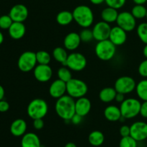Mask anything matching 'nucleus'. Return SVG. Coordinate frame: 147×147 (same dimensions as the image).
<instances>
[{
    "instance_id": "43",
    "label": "nucleus",
    "mask_w": 147,
    "mask_h": 147,
    "mask_svg": "<svg viewBox=\"0 0 147 147\" xmlns=\"http://www.w3.org/2000/svg\"><path fill=\"white\" fill-rule=\"evenodd\" d=\"M125 95H123V94H121V93H118L116 94V98H115V101L117 102H119V103H121V102H123V101L125 100Z\"/></svg>"
},
{
    "instance_id": "3",
    "label": "nucleus",
    "mask_w": 147,
    "mask_h": 147,
    "mask_svg": "<svg viewBox=\"0 0 147 147\" xmlns=\"http://www.w3.org/2000/svg\"><path fill=\"white\" fill-rule=\"evenodd\" d=\"M27 112L32 120L43 119L48 112L47 102L41 98L32 99L27 105Z\"/></svg>"
},
{
    "instance_id": "38",
    "label": "nucleus",
    "mask_w": 147,
    "mask_h": 147,
    "mask_svg": "<svg viewBox=\"0 0 147 147\" xmlns=\"http://www.w3.org/2000/svg\"><path fill=\"white\" fill-rule=\"evenodd\" d=\"M119 133L121 137H126L130 135V126L127 125H123L119 129Z\"/></svg>"
},
{
    "instance_id": "40",
    "label": "nucleus",
    "mask_w": 147,
    "mask_h": 147,
    "mask_svg": "<svg viewBox=\"0 0 147 147\" xmlns=\"http://www.w3.org/2000/svg\"><path fill=\"white\" fill-rule=\"evenodd\" d=\"M139 115L144 118H147V101H144L142 102L140 108V114Z\"/></svg>"
},
{
    "instance_id": "37",
    "label": "nucleus",
    "mask_w": 147,
    "mask_h": 147,
    "mask_svg": "<svg viewBox=\"0 0 147 147\" xmlns=\"http://www.w3.org/2000/svg\"><path fill=\"white\" fill-rule=\"evenodd\" d=\"M138 72L139 75L144 79H147V59L142 61L138 67Z\"/></svg>"
},
{
    "instance_id": "29",
    "label": "nucleus",
    "mask_w": 147,
    "mask_h": 147,
    "mask_svg": "<svg viewBox=\"0 0 147 147\" xmlns=\"http://www.w3.org/2000/svg\"><path fill=\"white\" fill-rule=\"evenodd\" d=\"M57 77L59 79L63 81L64 82L67 83L71 79H73V75H72L71 70L65 66H62L59 68L57 72Z\"/></svg>"
},
{
    "instance_id": "8",
    "label": "nucleus",
    "mask_w": 147,
    "mask_h": 147,
    "mask_svg": "<svg viewBox=\"0 0 147 147\" xmlns=\"http://www.w3.org/2000/svg\"><path fill=\"white\" fill-rule=\"evenodd\" d=\"M65 66L73 71H81L87 66V59L82 53L73 52L68 54Z\"/></svg>"
},
{
    "instance_id": "23",
    "label": "nucleus",
    "mask_w": 147,
    "mask_h": 147,
    "mask_svg": "<svg viewBox=\"0 0 147 147\" xmlns=\"http://www.w3.org/2000/svg\"><path fill=\"white\" fill-rule=\"evenodd\" d=\"M119 14L118 10L107 7L102 10L101 13H100V17H101L103 21L106 22L109 24H111V23L116 22Z\"/></svg>"
},
{
    "instance_id": "1",
    "label": "nucleus",
    "mask_w": 147,
    "mask_h": 147,
    "mask_svg": "<svg viewBox=\"0 0 147 147\" xmlns=\"http://www.w3.org/2000/svg\"><path fill=\"white\" fill-rule=\"evenodd\" d=\"M76 100L69 95H65L56 100L55 110L56 114L65 121H70L76 114Z\"/></svg>"
},
{
    "instance_id": "50",
    "label": "nucleus",
    "mask_w": 147,
    "mask_h": 147,
    "mask_svg": "<svg viewBox=\"0 0 147 147\" xmlns=\"http://www.w3.org/2000/svg\"><path fill=\"white\" fill-rule=\"evenodd\" d=\"M146 20H147V12H146Z\"/></svg>"
},
{
    "instance_id": "48",
    "label": "nucleus",
    "mask_w": 147,
    "mask_h": 147,
    "mask_svg": "<svg viewBox=\"0 0 147 147\" xmlns=\"http://www.w3.org/2000/svg\"><path fill=\"white\" fill-rule=\"evenodd\" d=\"M64 147H77V146L73 142H68L65 144Z\"/></svg>"
},
{
    "instance_id": "2",
    "label": "nucleus",
    "mask_w": 147,
    "mask_h": 147,
    "mask_svg": "<svg viewBox=\"0 0 147 147\" xmlns=\"http://www.w3.org/2000/svg\"><path fill=\"white\" fill-rule=\"evenodd\" d=\"M73 12L74 21L83 28H89L94 22V14L93 10L88 6H77L73 10Z\"/></svg>"
},
{
    "instance_id": "41",
    "label": "nucleus",
    "mask_w": 147,
    "mask_h": 147,
    "mask_svg": "<svg viewBox=\"0 0 147 147\" xmlns=\"http://www.w3.org/2000/svg\"><path fill=\"white\" fill-rule=\"evenodd\" d=\"M9 109V104L7 101L2 99L0 100V112H5Z\"/></svg>"
},
{
    "instance_id": "32",
    "label": "nucleus",
    "mask_w": 147,
    "mask_h": 147,
    "mask_svg": "<svg viewBox=\"0 0 147 147\" xmlns=\"http://www.w3.org/2000/svg\"><path fill=\"white\" fill-rule=\"evenodd\" d=\"M136 33L141 41L147 44V22L140 23L136 27Z\"/></svg>"
},
{
    "instance_id": "5",
    "label": "nucleus",
    "mask_w": 147,
    "mask_h": 147,
    "mask_svg": "<svg viewBox=\"0 0 147 147\" xmlns=\"http://www.w3.org/2000/svg\"><path fill=\"white\" fill-rule=\"evenodd\" d=\"M95 53L100 60L109 61L114 58L116 53V46L109 39L98 41L95 46Z\"/></svg>"
},
{
    "instance_id": "20",
    "label": "nucleus",
    "mask_w": 147,
    "mask_h": 147,
    "mask_svg": "<svg viewBox=\"0 0 147 147\" xmlns=\"http://www.w3.org/2000/svg\"><path fill=\"white\" fill-rule=\"evenodd\" d=\"M21 147H42L40 138L33 132L26 133L21 139Z\"/></svg>"
},
{
    "instance_id": "34",
    "label": "nucleus",
    "mask_w": 147,
    "mask_h": 147,
    "mask_svg": "<svg viewBox=\"0 0 147 147\" xmlns=\"http://www.w3.org/2000/svg\"><path fill=\"white\" fill-rule=\"evenodd\" d=\"M79 35H80L81 41L84 42V43H89L94 40L92 30H90L89 28H83Z\"/></svg>"
},
{
    "instance_id": "22",
    "label": "nucleus",
    "mask_w": 147,
    "mask_h": 147,
    "mask_svg": "<svg viewBox=\"0 0 147 147\" xmlns=\"http://www.w3.org/2000/svg\"><path fill=\"white\" fill-rule=\"evenodd\" d=\"M103 114H104L105 118L110 122L119 121L122 117L120 108L114 105H108L105 108Z\"/></svg>"
},
{
    "instance_id": "28",
    "label": "nucleus",
    "mask_w": 147,
    "mask_h": 147,
    "mask_svg": "<svg viewBox=\"0 0 147 147\" xmlns=\"http://www.w3.org/2000/svg\"><path fill=\"white\" fill-rule=\"evenodd\" d=\"M138 97L144 101H147V79H144L136 84L135 89Z\"/></svg>"
},
{
    "instance_id": "17",
    "label": "nucleus",
    "mask_w": 147,
    "mask_h": 147,
    "mask_svg": "<svg viewBox=\"0 0 147 147\" xmlns=\"http://www.w3.org/2000/svg\"><path fill=\"white\" fill-rule=\"evenodd\" d=\"M81 42L79 33L76 32H71L66 35L65 37L63 45H64V48L67 50L74 51L80 46Z\"/></svg>"
},
{
    "instance_id": "11",
    "label": "nucleus",
    "mask_w": 147,
    "mask_h": 147,
    "mask_svg": "<svg viewBox=\"0 0 147 147\" xmlns=\"http://www.w3.org/2000/svg\"><path fill=\"white\" fill-rule=\"evenodd\" d=\"M111 30V27L110 24L103 21V20L98 22L93 25V28H92L93 38L97 42L108 40L109 37V35H110Z\"/></svg>"
},
{
    "instance_id": "45",
    "label": "nucleus",
    "mask_w": 147,
    "mask_h": 147,
    "mask_svg": "<svg viewBox=\"0 0 147 147\" xmlns=\"http://www.w3.org/2000/svg\"><path fill=\"white\" fill-rule=\"evenodd\" d=\"M4 95H5V91H4V87L1 85H0V100L4 99Z\"/></svg>"
},
{
    "instance_id": "39",
    "label": "nucleus",
    "mask_w": 147,
    "mask_h": 147,
    "mask_svg": "<svg viewBox=\"0 0 147 147\" xmlns=\"http://www.w3.org/2000/svg\"><path fill=\"white\" fill-rule=\"evenodd\" d=\"M32 125L34 129L40 131V130L42 129L43 127H44L45 122L43 119H35L33 120Z\"/></svg>"
},
{
    "instance_id": "44",
    "label": "nucleus",
    "mask_w": 147,
    "mask_h": 147,
    "mask_svg": "<svg viewBox=\"0 0 147 147\" xmlns=\"http://www.w3.org/2000/svg\"><path fill=\"white\" fill-rule=\"evenodd\" d=\"M105 1L106 0H90V2L94 5H100V4L104 3Z\"/></svg>"
},
{
    "instance_id": "16",
    "label": "nucleus",
    "mask_w": 147,
    "mask_h": 147,
    "mask_svg": "<svg viewBox=\"0 0 147 147\" xmlns=\"http://www.w3.org/2000/svg\"><path fill=\"white\" fill-rule=\"evenodd\" d=\"M49 94L54 99H59L67 93V85L65 82L57 79L53 81L49 87Z\"/></svg>"
},
{
    "instance_id": "31",
    "label": "nucleus",
    "mask_w": 147,
    "mask_h": 147,
    "mask_svg": "<svg viewBox=\"0 0 147 147\" xmlns=\"http://www.w3.org/2000/svg\"><path fill=\"white\" fill-rule=\"evenodd\" d=\"M36 58L38 64L49 65L51 61V55L46 50H39L36 52Z\"/></svg>"
},
{
    "instance_id": "33",
    "label": "nucleus",
    "mask_w": 147,
    "mask_h": 147,
    "mask_svg": "<svg viewBox=\"0 0 147 147\" xmlns=\"http://www.w3.org/2000/svg\"><path fill=\"white\" fill-rule=\"evenodd\" d=\"M119 147H138V142L131 135L121 137L119 141Z\"/></svg>"
},
{
    "instance_id": "14",
    "label": "nucleus",
    "mask_w": 147,
    "mask_h": 147,
    "mask_svg": "<svg viewBox=\"0 0 147 147\" xmlns=\"http://www.w3.org/2000/svg\"><path fill=\"white\" fill-rule=\"evenodd\" d=\"M9 15L10 16L13 22H24L28 17V9L22 4H15L10 9Z\"/></svg>"
},
{
    "instance_id": "13",
    "label": "nucleus",
    "mask_w": 147,
    "mask_h": 147,
    "mask_svg": "<svg viewBox=\"0 0 147 147\" xmlns=\"http://www.w3.org/2000/svg\"><path fill=\"white\" fill-rule=\"evenodd\" d=\"M33 73L36 80L45 83L49 82L52 79L53 71L50 65L37 64L33 70Z\"/></svg>"
},
{
    "instance_id": "47",
    "label": "nucleus",
    "mask_w": 147,
    "mask_h": 147,
    "mask_svg": "<svg viewBox=\"0 0 147 147\" xmlns=\"http://www.w3.org/2000/svg\"><path fill=\"white\" fill-rule=\"evenodd\" d=\"M143 55L145 59H147V44L145 45L144 47L143 48Z\"/></svg>"
},
{
    "instance_id": "35",
    "label": "nucleus",
    "mask_w": 147,
    "mask_h": 147,
    "mask_svg": "<svg viewBox=\"0 0 147 147\" xmlns=\"http://www.w3.org/2000/svg\"><path fill=\"white\" fill-rule=\"evenodd\" d=\"M13 22H14L9 14L0 16V29L1 30H9Z\"/></svg>"
},
{
    "instance_id": "19",
    "label": "nucleus",
    "mask_w": 147,
    "mask_h": 147,
    "mask_svg": "<svg viewBox=\"0 0 147 147\" xmlns=\"http://www.w3.org/2000/svg\"><path fill=\"white\" fill-rule=\"evenodd\" d=\"M27 122L22 118L14 120L10 125V132L15 137H22L27 133Z\"/></svg>"
},
{
    "instance_id": "7",
    "label": "nucleus",
    "mask_w": 147,
    "mask_h": 147,
    "mask_svg": "<svg viewBox=\"0 0 147 147\" xmlns=\"http://www.w3.org/2000/svg\"><path fill=\"white\" fill-rule=\"evenodd\" d=\"M37 64L36 53L30 50L23 52L17 61V66L22 72H30L34 70Z\"/></svg>"
},
{
    "instance_id": "27",
    "label": "nucleus",
    "mask_w": 147,
    "mask_h": 147,
    "mask_svg": "<svg viewBox=\"0 0 147 147\" xmlns=\"http://www.w3.org/2000/svg\"><path fill=\"white\" fill-rule=\"evenodd\" d=\"M53 57L56 61L61 63L63 66H65L67 57H68L67 50L65 48L56 47L53 50Z\"/></svg>"
},
{
    "instance_id": "6",
    "label": "nucleus",
    "mask_w": 147,
    "mask_h": 147,
    "mask_svg": "<svg viewBox=\"0 0 147 147\" xmlns=\"http://www.w3.org/2000/svg\"><path fill=\"white\" fill-rule=\"evenodd\" d=\"M67 85V94L73 99H78L86 95L88 91V87L83 80L77 78H73L68 82Z\"/></svg>"
},
{
    "instance_id": "36",
    "label": "nucleus",
    "mask_w": 147,
    "mask_h": 147,
    "mask_svg": "<svg viewBox=\"0 0 147 147\" xmlns=\"http://www.w3.org/2000/svg\"><path fill=\"white\" fill-rule=\"evenodd\" d=\"M126 0H106L105 3L108 7H112L116 10H119L122 8L126 4Z\"/></svg>"
},
{
    "instance_id": "15",
    "label": "nucleus",
    "mask_w": 147,
    "mask_h": 147,
    "mask_svg": "<svg viewBox=\"0 0 147 147\" xmlns=\"http://www.w3.org/2000/svg\"><path fill=\"white\" fill-rule=\"evenodd\" d=\"M109 40L115 46H121L126 43L127 40V32L118 25L111 27Z\"/></svg>"
},
{
    "instance_id": "18",
    "label": "nucleus",
    "mask_w": 147,
    "mask_h": 147,
    "mask_svg": "<svg viewBox=\"0 0 147 147\" xmlns=\"http://www.w3.org/2000/svg\"><path fill=\"white\" fill-rule=\"evenodd\" d=\"M76 113L83 117L86 116L91 110V102L86 96L78 98L75 102Z\"/></svg>"
},
{
    "instance_id": "25",
    "label": "nucleus",
    "mask_w": 147,
    "mask_h": 147,
    "mask_svg": "<svg viewBox=\"0 0 147 147\" xmlns=\"http://www.w3.org/2000/svg\"><path fill=\"white\" fill-rule=\"evenodd\" d=\"M74 20L73 19V12L67 10H63L57 13L56 16V21L60 25L66 26L72 23Z\"/></svg>"
},
{
    "instance_id": "30",
    "label": "nucleus",
    "mask_w": 147,
    "mask_h": 147,
    "mask_svg": "<svg viewBox=\"0 0 147 147\" xmlns=\"http://www.w3.org/2000/svg\"><path fill=\"white\" fill-rule=\"evenodd\" d=\"M131 12L136 20H142V19L146 18L147 8L144 5L135 4L132 8Z\"/></svg>"
},
{
    "instance_id": "10",
    "label": "nucleus",
    "mask_w": 147,
    "mask_h": 147,
    "mask_svg": "<svg viewBox=\"0 0 147 147\" xmlns=\"http://www.w3.org/2000/svg\"><path fill=\"white\" fill-rule=\"evenodd\" d=\"M116 22L119 27L127 33L136 28V19L130 12L124 11L119 13Z\"/></svg>"
},
{
    "instance_id": "46",
    "label": "nucleus",
    "mask_w": 147,
    "mask_h": 147,
    "mask_svg": "<svg viewBox=\"0 0 147 147\" xmlns=\"http://www.w3.org/2000/svg\"><path fill=\"white\" fill-rule=\"evenodd\" d=\"M133 1L137 5H144L147 2V0H133Z\"/></svg>"
},
{
    "instance_id": "9",
    "label": "nucleus",
    "mask_w": 147,
    "mask_h": 147,
    "mask_svg": "<svg viewBox=\"0 0 147 147\" xmlns=\"http://www.w3.org/2000/svg\"><path fill=\"white\" fill-rule=\"evenodd\" d=\"M136 82L133 77L122 76L118 78L114 83V89L118 93L128 95L136 89Z\"/></svg>"
},
{
    "instance_id": "26",
    "label": "nucleus",
    "mask_w": 147,
    "mask_h": 147,
    "mask_svg": "<svg viewBox=\"0 0 147 147\" xmlns=\"http://www.w3.org/2000/svg\"><path fill=\"white\" fill-rule=\"evenodd\" d=\"M104 134L100 131H93L88 135V142L93 146H100L104 143Z\"/></svg>"
},
{
    "instance_id": "4",
    "label": "nucleus",
    "mask_w": 147,
    "mask_h": 147,
    "mask_svg": "<svg viewBox=\"0 0 147 147\" xmlns=\"http://www.w3.org/2000/svg\"><path fill=\"white\" fill-rule=\"evenodd\" d=\"M141 105L142 102L136 98L129 97L125 99L119 107L122 117L126 120L136 118L140 114Z\"/></svg>"
},
{
    "instance_id": "12",
    "label": "nucleus",
    "mask_w": 147,
    "mask_h": 147,
    "mask_svg": "<svg viewBox=\"0 0 147 147\" xmlns=\"http://www.w3.org/2000/svg\"><path fill=\"white\" fill-rule=\"evenodd\" d=\"M130 135L137 142L147 139V122L139 120L130 125Z\"/></svg>"
},
{
    "instance_id": "24",
    "label": "nucleus",
    "mask_w": 147,
    "mask_h": 147,
    "mask_svg": "<svg viewBox=\"0 0 147 147\" xmlns=\"http://www.w3.org/2000/svg\"><path fill=\"white\" fill-rule=\"evenodd\" d=\"M117 92L114 87H105L102 89L99 92V99L104 103H110L115 100Z\"/></svg>"
},
{
    "instance_id": "42",
    "label": "nucleus",
    "mask_w": 147,
    "mask_h": 147,
    "mask_svg": "<svg viewBox=\"0 0 147 147\" xmlns=\"http://www.w3.org/2000/svg\"><path fill=\"white\" fill-rule=\"evenodd\" d=\"M82 120H83V117L80 116V115H78V114H75L73 116V118L70 119V122L71 123H73V125H79V124L81 123Z\"/></svg>"
},
{
    "instance_id": "49",
    "label": "nucleus",
    "mask_w": 147,
    "mask_h": 147,
    "mask_svg": "<svg viewBox=\"0 0 147 147\" xmlns=\"http://www.w3.org/2000/svg\"><path fill=\"white\" fill-rule=\"evenodd\" d=\"M4 35H3V33H1V30H0V45L2 44V43L4 42Z\"/></svg>"
},
{
    "instance_id": "21",
    "label": "nucleus",
    "mask_w": 147,
    "mask_h": 147,
    "mask_svg": "<svg viewBox=\"0 0 147 147\" xmlns=\"http://www.w3.org/2000/svg\"><path fill=\"white\" fill-rule=\"evenodd\" d=\"M9 35L14 40H20L26 33V27L24 22H14L8 30Z\"/></svg>"
}]
</instances>
